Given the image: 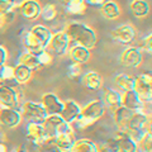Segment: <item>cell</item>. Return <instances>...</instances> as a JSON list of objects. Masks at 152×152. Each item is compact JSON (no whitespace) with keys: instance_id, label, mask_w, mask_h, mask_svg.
Segmentation results:
<instances>
[{"instance_id":"obj_22","label":"cell","mask_w":152,"mask_h":152,"mask_svg":"<svg viewBox=\"0 0 152 152\" xmlns=\"http://www.w3.org/2000/svg\"><path fill=\"white\" fill-rule=\"evenodd\" d=\"M67 53L70 56V58L72 62L75 64H80V65H84L89 62L90 57H91V52H90V50L85 48V47L83 46H71Z\"/></svg>"},{"instance_id":"obj_13","label":"cell","mask_w":152,"mask_h":152,"mask_svg":"<svg viewBox=\"0 0 152 152\" xmlns=\"http://www.w3.org/2000/svg\"><path fill=\"white\" fill-rule=\"evenodd\" d=\"M39 103L48 115H60L64 108V103L53 93H45L41 96Z\"/></svg>"},{"instance_id":"obj_30","label":"cell","mask_w":152,"mask_h":152,"mask_svg":"<svg viewBox=\"0 0 152 152\" xmlns=\"http://www.w3.org/2000/svg\"><path fill=\"white\" fill-rule=\"evenodd\" d=\"M98 145L88 138H80L74 142L70 152H96Z\"/></svg>"},{"instance_id":"obj_24","label":"cell","mask_w":152,"mask_h":152,"mask_svg":"<svg viewBox=\"0 0 152 152\" xmlns=\"http://www.w3.org/2000/svg\"><path fill=\"white\" fill-rule=\"evenodd\" d=\"M99 9H100V14L103 18L108 19V20H114L121 15V7L114 0H107Z\"/></svg>"},{"instance_id":"obj_18","label":"cell","mask_w":152,"mask_h":152,"mask_svg":"<svg viewBox=\"0 0 152 152\" xmlns=\"http://www.w3.org/2000/svg\"><path fill=\"white\" fill-rule=\"evenodd\" d=\"M24 133L27 140L36 146H41L45 142V133L41 123H27Z\"/></svg>"},{"instance_id":"obj_17","label":"cell","mask_w":152,"mask_h":152,"mask_svg":"<svg viewBox=\"0 0 152 152\" xmlns=\"http://www.w3.org/2000/svg\"><path fill=\"white\" fill-rule=\"evenodd\" d=\"M62 123L64 121L61 119L60 115H47V118L42 123V128H43V133H45V141L53 140Z\"/></svg>"},{"instance_id":"obj_45","label":"cell","mask_w":152,"mask_h":152,"mask_svg":"<svg viewBox=\"0 0 152 152\" xmlns=\"http://www.w3.org/2000/svg\"><path fill=\"white\" fill-rule=\"evenodd\" d=\"M12 152H27L24 148H20V147H18V148H14Z\"/></svg>"},{"instance_id":"obj_10","label":"cell","mask_w":152,"mask_h":152,"mask_svg":"<svg viewBox=\"0 0 152 152\" xmlns=\"http://www.w3.org/2000/svg\"><path fill=\"white\" fill-rule=\"evenodd\" d=\"M119 61L124 67H129V69L138 67V66H141L142 61H143L142 51H140V48L136 46H128L121 53Z\"/></svg>"},{"instance_id":"obj_2","label":"cell","mask_w":152,"mask_h":152,"mask_svg":"<svg viewBox=\"0 0 152 152\" xmlns=\"http://www.w3.org/2000/svg\"><path fill=\"white\" fill-rule=\"evenodd\" d=\"M105 113V107L100 99L89 102L84 108H81L80 115L71 123L74 131H84L89 128L95 122H98Z\"/></svg>"},{"instance_id":"obj_31","label":"cell","mask_w":152,"mask_h":152,"mask_svg":"<svg viewBox=\"0 0 152 152\" xmlns=\"http://www.w3.org/2000/svg\"><path fill=\"white\" fill-rule=\"evenodd\" d=\"M39 17L43 19L45 22H53L58 17V10H57V7L55 4H46L41 8V14Z\"/></svg>"},{"instance_id":"obj_23","label":"cell","mask_w":152,"mask_h":152,"mask_svg":"<svg viewBox=\"0 0 152 152\" xmlns=\"http://www.w3.org/2000/svg\"><path fill=\"white\" fill-rule=\"evenodd\" d=\"M29 32H31V34L37 39L38 43L41 45L42 48L46 50V47H47V45H48V42H50L51 37H52V32L47 27L42 26V24L33 26L29 29Z\"/></svg>"},{"instance_id":"obj_20","label":"cell","mask_w":152,"mask_h":152,"mask_svg":"<svg viewBox=\"0 0 152 152\" xmlns=\"http://www.w3.org/2000/svg\"><path fill=\"white\" fill-rule=\"evenodd\" d=\"M81 84L83 86L90 90V91H99L103 88V79L96 71H88L81 75Z\"/></svg>"},{"instance_id":"obj_28","label":"cell","mask_w":152,"mask_h":152,"mask_svg":"<svg viewBox=\"0 0 152 152\" xmlns=\"http://www.w3.org/2000/svg\"><path fill=\"white\" fill-rule=\"evenodd\" d=\"M113 83L117 86V89L119 90V91H122V93L123 91H128V90L133 89V77L131 75L124 74V72L114 75Z\"/></svg>"},{"instance_id":"obj_14","label":"cell","mask_w":152,"mask_h":152,"mask_svg":"<svg viewBox=\"0 0 152 152\" xmlns=\"http://www.w3.org/2000/svg\"><path fill=\"white\" fill-rule=\"evenodd\" d=\"M42 5L37 0H23L18 5V13L27 20H36L39 18Z\"/></svg>"},{"instance_id":"obj_37","label":"cell","mask_w":152,"mask_h":152,"mask_svg":"<svg viewBox=\"0 0 152 152\" xmlns=\"http://www.w3.org/2000/svg\"><path fill=\"white\" fill-rule=\"evenodd\" d=\"M14 9H15V4L13 0H0V18Z\"/></svg>"},{"instance_id":"obj_11","label":"cell","mask_w":152,"mask_h":152,"mask_svg":"<svg viewBox=\"0 0 152 152\" xmlns=\"http://www.w3.org/2000/svg\"><path fill=\"white\" fill-rule=\"evenodd\" d=\"M121 105L127 109H131V110H134V112L142 110L147 114H151L150 112H147V108H151V104L142 103L133 90H128V91L121 93Z\"/></svg>"},{"instance_id":"obj_25","label":"cell","mask_w":152,"mask_h":152,"mask_svg":"<svg viewBox=\"0 0 152 152\" xmlns=\"http://www.w3.org/2000/svg\"><path fill=\"white\" fill-rule=\"evenodd\" d=\"M20 41H22V46H23V48H24V51L29 52V53L37 55V53H39L41 51L45 50L41 47V45L37 42L36 38L31 34L29 31H26L20 36Z\"/></svg>"},{"instance_id":"obj_35","label":"cell","mask_w":152,"mask_h":152,"mask_svg":"<svg viewBox=\"0 0 152 152\" xmlns=\"http://www.w3.org/2000/svg\"><path fill=\"white\" fill-rule=\"evenodd\" d=\"M36 56H37V60H38V62H39L41 67L50 66V65H52V62H53V56H52L47 50L41 51L39 53H37Z\"/></svg>"},{"instance_id":"obj_34","label":"cell","mask_w":152,"mask_h":152,"mask_svg":"<svg viewBox=\"0 0 152 152\" xmlns=\"http://www.w3.org/2000/svg\"><path fill=\"white\" fill-rule=\"evenodd\" d=\"M66 75H67V77L71 79V80L81 77V75H83V65L71 62L67 66V69H66Z\"/></svg>"},{"instance_id":"obj_29","label":"cell","mask_w":152,"mask_h":152,"mask_svg":"<svg viewBox=\"0 0 152 152\" xmlns=\"http://www.w3.org/2000/svg\"><path fill=\"white\" fill-rule=\"evenodd\" d=\"M18 64L26 66V67L32 70L33 72H34V71H38L39 69H42L39 62H38V60H37V56L33 55V53H29V52H27V51H23L22 53L19 55Z\"/></svg>"},{"instance_id":"obj_43","label":"cell","mask_w":152,"mask_h":152,"mask_svg":"<svg viewBox=\"0 0 152 152\" xmlns=\"http://www.w3.org/2000/svg\"><path fill=\"white\" fill-rule=\"evenodd\" d=\"M96 152H112V151L108 148V146H107L105 143H103V145H98Z\"/></svg>"},{"instance_id":"obj_32","label":"cell","mask_w":152,"mask_h":152,"mask_svg":"<svg viewBox=\"0 0 152 152\" xmlns=\"http://www.w3.org/2000/svg\"><path fill=\"white\" fill-rule=\"evenodd\" d=\"M137 152H152V133L147 132L137 143Z\"/></svg>"},{"instance_id":"obj_33","label":"cell","mask_w":152,"mask_h":152,"mask_svg":"<svg viewBox=\"0 0 152 152\" xmlns=\"http://www.w3.org/2000/svg\"><path fill=\"white\" fill-rule=\"evenodd\" d=\"M0 81L8 84L9 81H14V67L9 65H3L0 67Z\"/></svg>"},{"instance_id":"obj_8","label":"cell","mask_w":152,"mask_h":152,"mask_svg":"<svg viewBox=\"0 0 152 152\" xmlns=\"http://www.w3.org/2000/svg\"><path fill=\"white\" fill-rule=\"evenodd\" d=\"M70 48V39L65 31H57L52 33V37L47 45L46 50L50 52L52 56L56 57H62L67 53Z\"/></svg>"},{"instance_id":"obj_21","label":"cell","mask_w":152,"mask_h":152,"mask_svg":"<svg viewBox=\"0 0 152 152\" xmlns=\"http://www.w3.org/2000/svg\"><path fill=\"white\" fill-rule=\"evenodd\" d=\"M134 110H131V109H127L124 107H119L117 110H114L112 113L113 115V122L117 127V131H126L127 126L129 123L131 117L133 115Z\"/></svg>"},{"instance_id":"obj_16","label":"cell","mask_w":152,"mask_h":152,"mask_svg":"<svg viewBox=\"0 0 152 152\" xmlns=\"http://www.w3.org/2000/svg\"><path fill=\"white\" fill-rule=\"evenodd\" d=\"M113 138L117 143L118 152H137V142L126 131H117Z\"/></svg>"},{"instance_id":"obj_19","label":"cell","mask_w":152,"mask_h":152,"mask_svg":"<svg viewBox=\"0 0 152 152\" xmlns=\"http://www.w3.org/2000/svg\"><path fill=\"white\" fill-rule=\"evenodd\" d=\"M80 112H81V107L75 100H72V99H69V100H66L64 103V108H62V112L60 113V117L65 123L71 124L80 115Z\"/></svg>"},{"instance_id":"obj_38","label":"cell","mask_w":152,"mask_h":152,"mask_svg":"<svg viewBox=\"0 0 152 152\" xmlns=\"http://www.w3.org/2000/svg\"><path fill=\"white\" fill-rule=\"evenodd\" d=\"M86 4L85 3H80V4H76V5L70 7L69 9H66V13L71 14V15H83V14L86 12Z\"/></svg>"},{"instance_id":"obj_27","label":"cell","mask_w":152,"mask_h":152,"mask_svg":"<svg viewBox=\"0 0 152 152\" xmlns=\"http://www.w3.org/2000/svg\"><path fill=\"white\" fill-rule=\"evenodd\" d=\"M13 67H14V81L18 85H24L32 79L33 71L26 67V66L17 64L15 66H13Z\"/></svg>"},{"instance_id":"obj_6","label":"cell","mask_w":152,"mask_h":152,"mask_svg":"<svg viewBox=\"0 0 152 152\" xmlns=\"http://www.w3.org/2000/svg\"><path fill=\"white\" fill-rule=\"evenodd\" d=\"M133 91L145 104H151L152 100V77L150 74H140L133 77Z\"/></svg>"},{"instance_id":"obj_1","label":"cell","mask_w":152,"mask_h":152,"mask_svg":"<svg viewBox=\"0 0 152 152\" xmlns=\"http://www.w3.org/2000/svg\"><path fill=\"white\" fill-rule=\"evenodd\" d=\"M65 33L67 34L71 46H83L91 51L98 42V36L91 27L80 22H71L65 28Z\"/></svg>"},{"instance_id":"obj_3","label":"cell","mask_w":152,"mask_h":152,"mask_svg":"<svg viewBox=\"0 0 152 152\" xmlns=\"http://www.w3.org/2000/svg\"><path fill=\"white\" fill-rule=\"evenodd\" d=\"M126 132L138 143L147 132H151V114L136 110L131 117Z\"/></svg>"},{"instance_id":"obj_46","label":"cell","mask_w":152,"mask_h":152,"mask_svg":"<svg viewBox=\"0 0 152 152\" xmlns=\"http://www.w3.org/2000/svg\"><path fill=\"white\" fill-rule=\"evenodd\" d=\"M0 28H3V27H1V23H0Z\"/></svg>"},{"instance_id":"obj_4","label":"cell","mask_w":152,"mask_h":152,"mask_svg":"<svg viewBox=\"0 0 152 152\" xmlns=\"http://www.w3.org/2000/svg\"><path fill=\"white\" fill-rule=\"evenodd\" d=\"M76 141V131L69 123H62L57 134L53 140H51L52 147L58 152H70L74 142Z\"/></svg>"},{"instance_id":"obj_12","label":"cell","mask_w":152,"mask_h":152,"mask_svg":"<svg viewBox=\"0 0 152 152\" xmlns=\"http://www.w3.org/2000/svg\"><path fill=\"white\" fill-rule=\"evenodd\" d=\"M23 118L18 109L10 108H0V126L8 129L18 127L22 123Z\"/></svg>"},{"instance_id":"obj_44","label":"cell","mask_w":152,"mask_h":152,"mask_svg":"<svg viewBox=\"0 0 152 152\" xmlns=\"http://www.w3.org/2000/svg\"><path fill=\"white\" fill-rule=\"evenodd\" d=\"M0 152H8V148H7V145L0 142Z\"/></svg>"},{"instance_id":"obj_41","label":"cell","mask_w":152,"mask_h":152,"mask_svg":"<svg viewBox=\"0 0 152 152\" xmlns=\"http://www.w3.org/2000/svg\"><path fill=\"white\" fill-rule=\"evenodd\" d=\"M7 60H8V51L5 47L0 45V67L7 64Z\"/></svg>"},{"instance_id":"obj_9","label":"cell","mask_w":152,"mask_h":152,"mask_svg":"<svg viewBox=\"0 0 152 152\" xmlns=\"http://www.w3.org/2000/svg\"><path fill=\"white\" fill-rule=\"evenodd\" d=\"M110 36L117 43L124 45V46H131L137 38V32L134 29V27H132L131 24H121L115 27L112 31Z\"/></svg>"},{"instance_id":"obj_7","label":"cell","mask_w":152,"mask_h":152,"mask_svg":"<svg viewBox=\"0 0 152 152\" xmlns=\"http://www.w3.org/2000/svg\"><path fill=\"white\" fill-rule=\"evenodd\" d=\"M19 85L15 88L5 83H0V108L18 109L20 107V94L18 91Z\"/></svg>"},{"instance_id":"obj_40","label":"cell","mask_w":152,"mask_h":152,"mask_svg":"<svg viewBox=\"0 0 152 152\" xmlns=\"http://www.w3.org/2000/svg\"><path fill=\"white\" fill-rule=\"evenodd\" d=\"M60 5H62V8L65 9H69L70 7L76 5V4H80V3H84V0H57Z\"/></svg>"},{"instance_id":"obj_26","label":"cell","mask_w":152,"mask_h":152,"mask_svg":"<svg viewBox=\"0 0 152 152\" xmlns=\"http://www.w3.org/2000/svg\"><path fill=\"white\" fill-rule=\"evenodd\" d=\"M129 9L136 18H145L150 14V3L147 0H132Z\"/></svg>"},{"instance_id":"obj_36","label":"cell","mask_w":152,"mask_h":152,"mask_svg":"<svg viewBox=\"0 0 152 152\" xmlns=\"http://www.w3.org/2000/svg\"><path fill=\"white\" fill-rule=\"evenodd\" d=\"M138 48H140V51H143V52H146V53L151 55V52H152V37H151V33H148V34L145 36L140 41Z\"/></svg>"},{"instance_id":"obj_42","label":"cell","mask_w":152,"mask_h":152,"mask_svg":"<svg viewBox=\"0 0 152 152\" xmlns=\"http://www.w3.org/2000/svg\"><path fill=\"white\" fill-rule=\"evenodd\" d=\"M107 0H84V3L86 5H90V7H94V8H100Z\"/></svg>"},{"instance_id":"obj_39","label":"cell","mask_w":152,"mask_h":152,"mask_svg":"<svg viewBox=\"0 0 152 152\" xmlns=\"http://www.w3.org/2000/svg\"><path fill=\"white\" fill-rule=\"evenodd\" d=\"M14 19H15V9L14 10H10L9 13H7L4 17L0 18V23H1V27H7L9 24H12L14 22Z\"/></svg>"},{"instance_id":"obj_15","label":"cell","mask_w":152,"mask_h":152,"mask_svg":"<svg viewBox=\"0 0 152 152\" xmlns=\"http://www.w3.org/2000/svg\"><path fill=\"white\" fill-rule=\"evenodd\" d=\"M102 99L104 107L110 113L117 110L121 105V93L113 88H102Z\"/></svg>"},{"instance_id":"obj_5","label":"cell","mask_w":152,"mask_h":152,"mask_svg":"<svg viewBox=\"0 0 152 152\" xmlns=\"http://www.w3.org/2000/svg\"><path fill=\"white\" fill-rule=\"evenodd\" d=\"M19 112H20L23 119L27 121V123H41L42 124L43 121L47 118V115H48L43 109V107L41 105V103L32 100L20 103Z\"/></svg>"}]
</instances>
